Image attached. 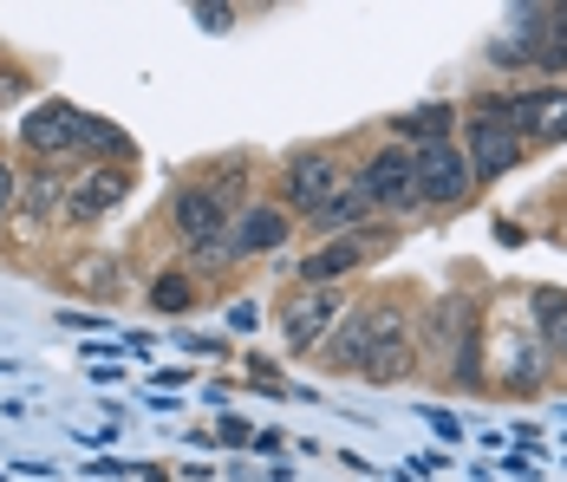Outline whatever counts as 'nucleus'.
<instances>
[{
  "instance_id": "obj_7",
  "label": "nucleus",
  "mask_w": 567,
  "mask_h": 482,
  "mask_svg": "<svg viewBox=\"0 0 567 482\" xmlns=\"http://www.w3.org/2000/svg\"><path fill=\"white\" fill-rule=\"evenodd\" d=\"M411 170H417V203H437V209H451V203H463V196L476 189L470 157H463L456 144H424V151H411Z\"/></svg>"
},
{
  "instance_id": "obj_5",
  "label": "nucleus",
  "mask_w": 567,
  "mask_h": 482,
  "mask_svg": "<svg viewBox=\"0 0 567 482\" xmlns=\"http://www.w3.org/2000/svg\"><path fill=\"white\" fill-rule=\"evenodd\" d=\"M515 163H522V137L509 131L503 105H476L470 111V176L476 183H496Z\"/></svg>"
},
{
  "instance_id": "obj_13",
  "label": "nucleus",
  "mask_w": 567,
  "mask_h": 482,
  "mask_svg": "<svg viewBox=\"0 0 567 482\" xmlns=\"http://www.w3.org/2000/svg\"><path fill=\"white\" fill-rule=\"evenodd\" d=\"M528 314H535V339H542L555 359H567V287H535Z\"/></svg>"
},
{
  "instance_id": "obj_10",
  "label": "nucleus",
  "mask_w": 567,
  "mask_h": 482,
  "mask_svg": "<svg viewBox=\"0 0 567 482\" xmlns=\"http://www.w3.org/2000/svg\"><path fill=\"white\" fill-rule=\"evenodd\" d=\"M503 117H509V131L528 144H561L567 137V85H535V92H515L509 105H503Z\"/></svg>"
},
{
  "instance_id": "obj_1",
  "label": "nucleus",
  "mask_w": 567,
  "mask_h": 482,
  "mask_svg": "<svg viewBox=\"0 0 567 482\" xmlns=\"http://www.w3.org/2000/svg\"><path fill=\"white\" fill-rule=\"evenodd\" d=\"M333 339L340 346H327V366L333 372H365V378H404L411 352H417V326L398 300H372V307L346 314Z\"/></svg>"
},
{
  "instance_id": "obj_4",
  "label": "nucleus",
  "mask_w": 567,
  "mask_h": 482,
  "mask_svg": "<svg viewBox=\"0 0 567 482\" xmlns=\"http://www.w3.org/2000/svg\"><path fill=\"white\" fill-rule=\"evenodd\" d=\"M346 320V294L340 287H307V294H293L281 307V339L287 352H313V346H327Z\"/></svg>"
},
{
  "instance_id": "obj_6",
  "label": "nucleus",
  "mask_w": 567,
  "mask_h": 482,
  "mask_svg": "<svg viewBox=\"0 0 567 482\" xmlns=\"http://www.w3.org/2000/svg\"><path fill=\"white\" fill-rule=\"evenodd\" d=\"M124 196H131V170H124V163H92L85 176L65 183V222H72V228H92V222H105Z\"/></svg>"
},
{
  "instance_id": "obj_16",
  "label": "nucleus",
  "mask_w": 567,
  "mask_h": 482,
  "mask_svg": "<svg viewBox=\"0 0 567 482\" xmlns=\"http://www.w3.org/2000/svg\"><path fill=\"white\" fill-rule=\"evenodd\" d=\"M151 307H157V314H189V307H196V280L183 268L157 274V280H151Z\"/></svg>"
},
{
  "instance_id": "obj_14",
  "label": "nucleus",
  "mask_w": 567,
  "mask_h": 482,
  "mask_svg": "<svg viewBox=\"0 0 567 482\" xmlns=\"http://www.w3.org/2000/svg\"><path fill=\"white\" fill-rule=\"evenodd\" d=\"M20 203H27V228H40L47 215H65V176H59V170L20 176Z\"/></svg>"
},
{
  "instance_id": "obj_9",
  "label": "nucleus",
  "mask_w": 567,
  "mask_h": 482,
  "mask_svg": "<svg viewBox=\"0 0 567 482\" xmlns=\"http://www.w3.org/2000/svg\"><path fill=\"white\" fill-rule=\"evenodd\" d=\"M20 137H27V151L47 163V157H72V151H85V111L53 99V105H33L27 111V124H20Z\"/></svg>"
},
{
  "instance_id": "obj_20",
  "label": "nucleus",
  "mask_w": 567,
  "mask_h": 482,
  "mask_svg": "<svg viewBox=\"0 0 567 482\" xmlns=\"http://www.w3.org/2000/svg\"><path fill=\"white\" fill-rule=\"evenodd\" d=\"M424 424L444 430V437H456V418H451V411H424Z\"/></svg>"
},
{
  "instance_id": "obj_11",
  "label": "nucleus",
  "mask_w": 567,
  "mask_h": 482,
  "mask_svg": "<svg viewBox=\"0 0 567 482\" xmlns=\"http://www.w3.org/2000/svg\"><path fill=\"white\" fill-rule=\"evenodd\" d=\"M293 235V215L281 203H248V209L228 222V261H255V255H275Z\"/></svg>"
},
{
  "instance_id": "obj_8",
  "label": "nucleus",
  "mask_w": 567,
  "mask_h": 482,
  "mask_svg": "<svg viewBox=\"0 0 567 482\" xmlns=\"http://www.w3.org/2000/svg\"><path fill=\"white\" fill-rule=\"evenodd\" d=\"M359 189H365L372 209H417V170H411V151H404V144L372 151L365 170H359Z\"/></svg>"
},
{
  "instance_id": "obj_17",
  "label": "nucleus",
  "mask_w": 567,
  "mask_h": 482,
  "mask_svg": "<svg viewBox=\"0 0 567 482\" xmlns=\"http://www.w3.org/2000/svg\"><path fill=\"white\" fill-rule=\"evenodd\" d=\"M535 65H542V72H561V65H567V7H555V27H548V47L535 53Z\"/></svg>"
},
{
  "instance_id": "obj_21",
  "label": "nucleus",
  "mask_w": 567,
  "mask_h": 482,
  "mask_svg": "<svg viewBox=\"0 0 567 482\" xmlns=\"http://www.w3.org/2000/svg\"><path fill=\"white\" fill-rule=\"evenodd\" d=\"M0 92H13V79H7V65H0Z\"/></svg>"
},
{
  "instance_id": "obj_3",
  "label": "nucleus",
  "mask_w": 567,
  "mask_h": 482,
  "mask_svg": "<svg viewBox=\"0 0 567 482\" xmlns=\"http://www.w3.org/2000/svg\"><path fill=\"white\" fill-rule=\"evenodd\" d=\"M346 183V163L333 157V151H300V157H287L281 170V209L287 215H320L333 209V196H340Z\"/></svg>"
},
{
  "instance_id": "obj_15",
  "label": "nucleus",
  "mask_w": 567,
  "mask_h": 482,
  "mask_svg": "<svg viewBox=\"0 0 567 482\" xmlns=\"http://www.w3.org/2000/svg\"><path fill=\"white\" fill-rule=\"evenodd\" d=\"M451 124H456V111L451 105H424V111H404V117H392V131L404 137V151L417 144H451Z\"/></svg>"
},
{
  "instance_id": "obj_12",
  "label": "nucleus",
  "mask_w": 567,
  "mask_h": 482,
  "mask_svg": "<svg viewBox=\"0 0 567 482\" xmlns=\"http://www.w3.org/2000/svg\"><path fill=\"white\" fill-rule=\"evenodd\" d=\"M372 228H352V235H340V242H327V248H313L307 261H300V287H333L340 274H352L365 255H379L385 248V235L379 242H365Z\"/></svg>"
},
{
  "instance_id": "obj_19",
  "label": "nucleus",
  "mask_w": 567,
  "mask_h": 482,
  "mask_svg": "<svg viewBox=\"0 0 567 482\" xmlns=\"http://www.w3.org/2000/svg\"><path fill=\"white\" fill-rule=\"evenodd\" d=\"M196 20H203L209 33H223V27H228V20H235V13H228V7H196Z\"/></svg>"
},
{
  "instance_id": "obj_18",
  "label": "nucleus",
  "mask_w": 567,
  "mask_h": 482,
  "mask_svg": "<svg viewBox=\"0 0 567 482\" xmlns=\"http://www.w3.org/2000/svg\"><path fill=\"white\" fill-rule=\"evenodd\" d=\"M13 209H20V170L0 157V215H13Z\"/></svg>"
},
{
  "instance_id": "obj_2",
  "label": "nucleus",
  "mask_w": 567,
  "mask_h": 482,
  "mask_svg": "<svg viewBox=\"0 0 567 482\" xmlns=\"http://www.w3.org/2000/svg\"><path fill=\"white\" fill-rule=\"evenodd\" d=\"M235 183H189L183 196H176L171 209V228L176 242L189 248V255H216V248H228V222H235Z\"/></svg>"
}]
</instances>
